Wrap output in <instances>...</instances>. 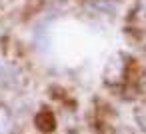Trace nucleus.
<instances>
[{"label":"nucleus","mask_w":146,"mask_h":134,"mask_svg":"<svg viewBox=\"0 0 146 134\" xmlns=\"http://www.w3.org/2000/svg\"><path fill=\"white\" fill-rule=\"evenodd\" d=\"M124 72H126V62L120 54H116L110 58V62L104 70V78H106V82H120L124 78Z\"/></svg>","instance_id":"f257e3e1"},{"label":"nucleus","mask_w":146,"mask_h":134,"mask_svg":"<svg viewBox=\"0 0 146 134\" xmlns=\"http://www.w3.org/2000/svg\"><path fill=\"white\" fill-rule=\"evenodd\" d=\"M134 118H136V124L140 126V130H142V132H146V102H144V104H140V106L136 108Z\"/></svg>","instance_id":"f03ea898"}]
</instances>
